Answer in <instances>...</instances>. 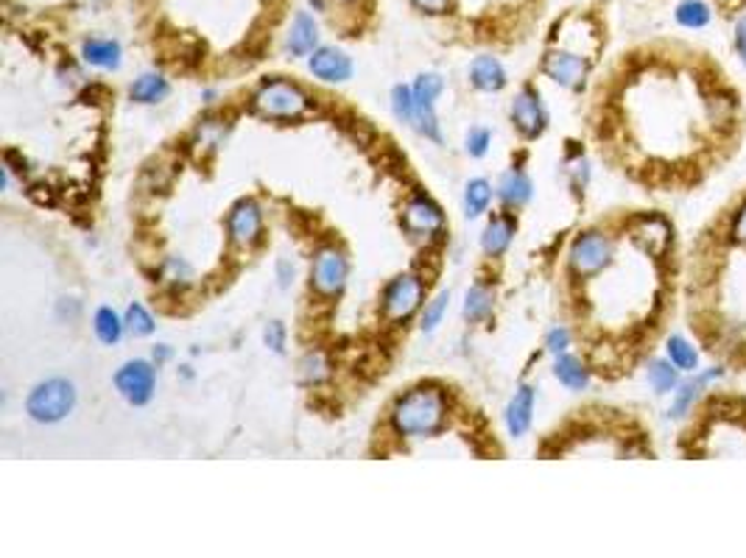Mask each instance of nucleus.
I'll list each match as a JSON object with an SVG mask.
<instances>
[{
  "mask_svg": "<svg viewBox=\"0 0 746 558\" xmlns=\"http://www.w3.org/2000/svg\"><path fill=\"white\" fill-rule=\"evenodd\" d=\"M447 304H451V293L442 290L428 308H425V316H422V332H433L442 321V316L447 313Z\"/></svg>",
  "mask_w": 746,
  "mask_h": 558,
  "instance_id": "7c9ffc66",
  "label": "nucleus"
},
{
  "mask_svg": "<svg viewBox=\"0 0 746 558\" xmlns=\"http://www.w3.org/2000/svg\"><path fill=\"white\" fill-rule=\"evenodd\" d=\"M568 346H570V332H568L565 327H557V330L549 332V352L560 354V352H565Z\"/></svg>",
  "mask_w": 746,
  "mask_h": 558,
  "instance_id": "e433bc0d",
  "label": "nucleus"
},
{
  "mask_svg": "<svg viewBox=\"0 0 746 558\" xmlns=\"http://www.w3.org/2000/svg\"><path fill=\"white\" fill-rule=\"evenodd\" d=\"M682 316L696 349L719 372L746 377V184L685 246Z\"/></svg>",
  "mask_w": 746,
  "mask_h": 558,
  "instance_id": "7ed1b4c3",
  "label": "nucleus"
},
{
  "mask_svg": "<svg viewBox=\"0 0 746 558\" xmlns=\"http://www.w3.org/2000/svg\"><path fill=\"white\" fill-rule=\"evenodd\" d=\"M123 327H126V321H121V316L112 308H101V311L95 313V335H98V341L107 343V346H112V343L121 341Z\"/></svg>",
  "mask_w": 746,
  "mask_h": 558,
  "instance_id": "393cba45",
  "label": "nucleus"
},
{
  "mask_svg": "<svg viewBox=\"0 0 746 558\" xmlns=\"http://www.w3.org/2000/svg\"><path fill=\"white\" fill-rule=\"evenodd\" d=\"M685 248L660 210H634L615 224L610 260L581 288L579 311L592 330V358L607 377L634 372L668 335L682 308Z\"/></svg>",
  "mask_w": 746,
  "mask_h": 558,
  "instance_id": "f03ea898",
  "label": "nucleus"
},
{
  "mask_svg": "<svg viewBox=\"0 0 746 558\" xmlns=\"http://www.w3.org/2000/svg\"><path fill=\"white\" fill-rule=\"evenodd\" d=\"M391 110L394 118L403 123H414V89L411 87H394L391 89Z\"/></svg>",
  "mask_w": 746,
  "mask_h": 558,
  "instance_id": "c85d7f7f",
  "label": "nucleus"
},
{
  "mask_svg": "<svg viewBox=\"0 0 746 558\" xmlns=\"http://www.w3.org/2000/svg\"><path fill=\"white\" fill-rule=\"evenodd\" d=\"M492 313V290H486L484 285H473L467 290V301H464V316L470 321H481Z\"/></svg>",
  "mask_w": 746,
  "mask_h": 558,
  "instance_id": "cd10ccee",
  "label": "nucleus"
},
{
  "mask_svg": "<svg viewBox=\"0 0 746 558\" xmlns=\"http://www.w3.org/2000/svg\"><path fill=\"white\" fill-rule=\"evenodd\" d=\"M303 377H305V383H319L325 377V361L319 358V354H308V358L303 361Z\"/></svg>",
  "mask_w": 746,
  "mask_h": 558,
  "instance_id": "f704fd0d",
  "label": "nucleus"
},
{
  "mask_svg": "<svg viewBox=\"0 0 746 558\" xmlns=\"http://www.w3.org/2000/svg\"><path fill=\"white\" fill-rule=\"evenodd\" d=\"M121 42L115 39H87L81 45V57L87 65L101 68V70H118L121 68Z\"/></svg>",
  "mask_w": 746,
  "mask_h": 558,
  "instance_id": "a211bd4d",
  "label": "nucleus"
},
{
  "mask_svg": "<svg viewBox=\"0 0 746 558\" xmlns=\"http://www.w3.org/2000/svg\"><path fill=\"white\" fill-rule=\"evenodd\" d=\"M512 235H515V221L506 218V216H497V218L489 221V226H486V232L481 237V246H484L486 255L501 258L504 251L509 248V243H512Z\"/></svg>",
  "mask_w": 746,
  "mask_h": 558,
  "instance_id": "412c9836",
  "label": "nucleus"
},
{
  "mask_svg": "<svg viewBox=\"0 0 746 558\" xmlns=\"http://www.w3.org/2000/svg\"><path fill=\"white\" fill-rule=\"evenodd\" d=\"M411 4L425 15H444L447 6H451V0H411Z\"/></svg>",
  "mask_w": 746,
  "mask_h": 558,
  "instance_id": "4c0bfd02",
  "label": "nucleus"
},
{
  "mask_svg": "<svg viewBox=\"0 0 746 558\" xmlns=\"http://www.w3.org/2000/svg\"><path fill=\"white\" fill-rule=\"evenodd\" d=\"M252 104L266 118H300L308 110V98L288 81H269L258 89Z\"/></svg>",
  "mask_w": 746,
  "mask_h": 558,
  "instance_id": "0eeeda50",
  "label": "nucleus"
},
{
  "mask_svg": "<svg viewBox=\"0 0 746 558\" xmlns=\"http://www.w3.org/2000/svg\"><path fill=\"white\" fill-rule=\"evenodd\" d=\"M542 70L557 84L579 89L590 76V59L584 54H576V50H549L542 59Z\"/></svg>",
  "mask_w": 746,
  "mask_h": 558,
  "instance_id": "9b49d317",
  "label": "nucleus"
},
{
  "mask_svg": "<svg viewBox=\"0 0 746 558\" xmlns=\"http://www.w3.org/2000/svg\"><path fill=\"white\" fill-rule=\"evenodd\" d=\"M319 45V26L308 12H300L291 23V34H288V50L293 57H308L311 50Z\"/></svg>",
  "mask_w": 746,
  "mask_h": 558,
  "instance_id": "f3484780",
  "label": "nucleus"
},
{
  "mask_svg": "<svg viewBox=\"0 0 746 558\" xmlns=\"http://www.w3.org/2000/svg\"><path fill=\"white\" fill-rule=\"evenodd\" d=\"M442 87H444V81L436 73H422L411 87L414 89V126H417L420 134L431 137L433 142H442L439 121H436V112H433V100L442 92Z\"/></svg>",
  "mask_w": 746,
  "mask_h": 558,
  "instance_id": "1a4fd4ad",
  "label": "nucleus"
},
{
  "mask_svg": "<svg viewBox=\"0 0 746 558\" xmlns=\"http://www.w3.org/2000/svg\"><path fill=\"white\" fill-rule=\"evenodd\" d=\"M674 449L685 461L746 458V394L719 385L696 396Z\"/></svg>",
  "mask_w": 746,
  "mask_h": 558,
  "instance_id": "20e7f679",
  "label": "nucleus"
},
{
  "mask_svg": "<svg viewBox=\"0 0 746 558\" xmlns=\"http://www.w3.org/2000/svg\"><path fill=\"white\" fill-rule=\"evenodd\" d=\"M311 73L322 81H346L353 76V62L336 47H319L308 62Z\"/></svg>",
  "mask_w": 746,
  "mask_h": 558,
  "instance_id": "2eb2a0df",
  "label": "nucleus"
},
{
  "mask_svg": "<svg viewBox=\"0 0 746 558\" xmlns=\"http://www.w3.org/2000/svg\"><path fill=\"white\" fill-rule=\"evenodd\" d=\"M492 201V187L486 179H473L464 190V213L467 218H478L481 213H486Z\"/></svg>",
  "mask_w": 746,
  "mask_h": 558,
  "instance_id": "a878e982",
  "label": "nucleus"
},
{
  "mask_svg": "<svg viewBox=\"0 0 746 558\" xmlns=\"http://www.w3.org/2000/svg\"><path fill=\"white\" fill-rule=\"evenodd\" d=\"M73 408H76V385L70 380H59V377L39 383L26 399L28 416L39 425L62 422Z\"/></svg>",
  "mask_w": 746,
  "mask_h": 558,
  "instance_id": "423d86ee",
  "label": "nucleus"
},
{
  "mask_svg": "<svg viewBox=\"0 0 746 558\" xmlns=\"http://www.w3.org/2000/svg\"><path fill=\"white\" fill-rule=\"evenodd\" d=\"M444 422V396L442 391L425 385L409 391L391 411V425L400 436H433Z\"/></svg>",
  "mask_w": 746,
  "mask_h": 558,
  "instance_id": "39448f33",
  "label": "nucleus"
},
{
  "mask_svg": "<svg viewBox=\"0 0 746 558\" xmlns=\"http://www.w3.org/2000/svg\"><path fill=\"white\" fill-rule=\"evenodd\" d=\"M115 388L121 391V396L129 405H134V408L148 405L155 396V388H157V369L148 361H129L118 369Z\"/></svg>",
  "mask_w": 746,
  "mask_h": 558,
  "instance_id": "6e6552de",
  "label": "nucleus"
},
{
  "mask_svg": "<svg viewBox=\"0 0 746 558\" xmlns=\"http://www.w3.org/2000/svg\"><path fill=\"white\" fill-rule=\"evenodd\" d=\"M531 414H534V388L520 385L517 394L512 396L506 408V427L512 436H523L531 427Z\"/></svg>",
  "mask_w": 746,
  "mask_h": 558,
  "instance_id": "6ab92c4d",
  "label": "nucleus"
},
{
  "mask_svg": "<svg viewBox=\"0 0 746 558\" xmlns=\"http://www.w3.org/2000/svg\"><path fill=\"white\" fill-rule=\"evenodd\" d=\"M168 354H171V352H168L165 346H160V349H155V361H168Z\"/></svg>",
  "mask_w": 746,
  "mask_h": 558,
  "instance_id": "a19ab883",
  "label": "nucleus"
},
{
  "mask_svg": "<svg viewBox=\"0 0 746 558\" xmlns=\"http://www.w3.org/2000/svg\"><path fill=\"white\" fill-rule=\"evenodd\" d=\"M470 81L484 92H497L506 87V70L495 57H478L470 65Z\"/></svg>",
  "mask_w": 746,
  "mask_h": 558,
  "instance_id": "aec40b11",
  "label": "nucleus"
},
{
  "mask_svg": "<svg viewBox=\"0 0 746 558\" xmlns=\"http://www.w3.org/2000/svg\"><path fill=\"white\" fill-rule=\"evenodd\" d=\"M168 81L163 79V76H157V73H145V76H140L134 84H132V89H129V95H132V100H137V104H160V100L168 95Z\"/></svg>",
  "mask_w": 746,
  "mask_h": 558,
  "instance_id": "b1692460",
  "label": "nucleus"
},
{
  "mask_svg": "<svg viewBox=\"0 0 746 558\" xmlns=\"http://www.w3.org/2000/svg\"><path fill=\"white\" fill-rule=\"evenodd\" d=\"M489 142H492V134L486 129H473L467 134V154L470 157H484L489 151Z\"/></svg>",
  "mask_w": 746,
  "mask_h": 558,
  "instance_id": "72a5a7b5",
  "label": "nucleus"
},
{
  "mask_svg": "<svg viewBox=\"0 0 746 558\" xmlns=\"http://www.w3.org/2000/svg\"><path fill=\"white\" fill-rule=\"evenodd\" d=\"M346 282V260L341 251L325 248L314 263V288L325 296H336Z\"/></svg>",
  "mask_w": 746,
  "mask_h": 558,
  "instance_id": "ddd939ff",
  "label": "nucleus"
},
{
  "mask_svg": "<svg viewBox=\"0 0 746 558\" xmlns=\"http://www.w3.org/2000/svg\"><path fill=\"white\" fill-rule=\"evenodd\" d=\"M674 17H677L679 26L696 31V28H705V26H708V20H710V6L702 4V0H682V4L677 6V12H674Z\"/></svg>",
  "mask_w": 746,
  "mask_h": 558,
  "instance_id": "bb28decb",
  "label": "nucleus"
},
{
  "mask_svg": "<svg viewBox=\"0 0 746 558\" xmlns=\"http://www.w3.org/2000/svg\"><path fill=\"white\" fill-rule=\"evenodd\" d=\"M293 279V266H288V260H280V285L285 288Z\"/></svg>",
  "mask_w": 746,
  "mask_h": 558,
  "instance_id": "ea45409f",
  "label": "nucleus"
},
{
  "mask_svg": "<svg viewBox=\"0 0 746 558\" xmlns=\"http://www.w3.org/2000/svg\"><path fill=\"white\" fill-rule=\"evenodd\" d=\"M512 121L515 126L520 129V134L526 140H537L542 132H545V110H542V100H539V92L534 87H523L517 95H515V104H512Z\"/></svg>",
  "mask_w": 746,
  "mask_h": 558,
  "instance_id": "f8f14e48",
  "label": "nucleus"
},
{
  "mask_svg": "<svg viewBox=\"0 0 746 558\" xmlns=\"http://www.w3.org/2000/svg\"><path fill=\"white\" fill-rule=\"evenodd\" d=\"M599 134L629 179L649 193L687 195L741 154L746 100L708 47L668 39L626 59L602 107Z\"/></svg>",
  "mask_w": 746,
  "mask_h": 558,
  "instance_id": "f257e3e1",
  "label": "nucleus"
},
{
  "mask_svg": "<svg viewBox=\"0 0 746 558\" xmlns=\"http://www.w3.org/2000/svg\"><path fill=\"white\" fill-rule=\"evenodd\" d=\"M649 380H652V385H655V391H660V394H668L674 385H677V372L668 366V363H663V361H655L652 366H649Z\"/></svg>",
  "mask_w": 746,
  "mask_h": 558,
  "instance_id": "473e14b6",
  "label": "nucleus"
},
{
  "mask_svg": "<svg viewBox=\"0 0 746 558\" xmlns=\"http://www.w3.org/2000/svg\"><path fill=\"white\" fill-rule=\"evenodd\" d=\"M403 221H406V229H409L411 235H433V232L442 229L444 216H442V210L433 205V201H428V198H414L411 205L406 207Z\"/></svg>",
  "mask_w": 746,
  "mask_h": 558,
  "instance_id": "dca6fc26",
  "label": "nucleus"
},
{
  "mask_svg": "<svg viewBox=\"0 0 746 558\" xmlns=\"http://www.w3.org/2000/svg\"><path fill=\"white\" fill-rule=\"evenodd\" d=\"M266 346L274 349V352H282L285 349V327L280 321H272L266 327Z\"/></svg>",
  "mask_w": 746,
  "mask_h": 558,
  "instance_id": "c9c22d12",
  "label": "nucleus"
},
{
  "mask_svg": "<svg viewBox=\"0 0 746 558\" xmlns=\"http://www.w3.org/2000/svg\"><path fill=\"white\" fill-rule=\"evenodd\" d=\"M668 352H671V358H674L677 369H693L696 361H699V349H696V346H687L682 338H671Z\"/></svg>",
  "mask_w": 746,
  "mask_h": 558,
  "instance_id": "2f4dec72",
  "label": "nucleus"
},
{
  "mask_svg": "<svg viewBox=\"0 0 746 558\" xmlns=\"http://www.w3.org/2000/svg\"><path fill=\"white\" fill-rule=\"evenodd\" d=\"M263 216L255 201H240V205L229 213V237L238 246H252L261 237Z\"/></svg>",
  "mask_w": 746,
  "mask_h": 558,
  "instance_id": "4468645a",
  "label": "nucleus"
},
{
  "mask_svg": "<svg viewBox=\"0 0 746 558\" xmlns=\"http://www.w3.org/2000/svg\"><path fill=\"white\" fill-rule=\"evenodd\" d=\"M126 330L137 338L143 335H152L155 332V319L148 316V311L143 308V304H129V311H126Z\"/></svg>",
  "mask_w": 746,
  "mask_h": 558,
  "instance_id": "c756f323",
  "label": "nucleus"
},
{
  "mask_svg": "<svg viewBox=\"0 0 746 558\" xmlns=\"http://www.w3.org/2000/svg\"><path fill=\"white\" fill-rule=\"evenodd\" d=\"M497 195H501V201H504V205H509V207H523L526 201L531 198V182H528V176L520 174V171L504 174L501 184H497Z\"/></svg>",
  "mask_w": 746,
  "mask_h": 558,
  "instance_id": "4be33fe9",
  "label": "nucleus"
},
{
  "mask_svg": "<svg viewBox=\"0 0 746 558\" xmlns=\"http://www.w3.org/2000/svg\"><path fill=\"white\" fill-rule=\"evenodd\" d=\"M735 50H738L741 62L746 65V15L738 17V23H735Z\"/></svg>",
  "mask_w": 746,
  "mask_h": 558,
  "instance_id": "58836bf2",
  "label": "nucleus"
},
{
  "mask_svg": "<svg viewBox=\"0 0 746 558\" xmlns=\"http://www.w3.org/2000/svg\"><path fill=\"white\" fill-rule=\"evenodd\" d=\"M554 374L562 385H568L570 391H581L587 388L590 383V369L587 363H581L579 358H573V354H562V358H557L554 363Z\"/></svg>",
  "mask_w": 746,
  "mask_h": 558,
  "instance_id": "5701e85b",
  "label": "nucleus"
},
{
  "mask_svg": "<svg viewBox=\"0 0 746 558\" xmlns=\"http://www.w3.org/2000/svg\"><path fill=\"white\" fill-rule=\"evenodd\" d=\"M422 304V282L414 274L397 277L383 296V313L389 321H406Z\"/></svg>",
  "mask_w": 746,
  "mask_h": 558,
  "instance_id": "9d476101",
  "label": "nucleus"
}]
</instances>
